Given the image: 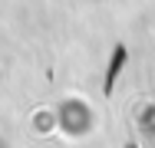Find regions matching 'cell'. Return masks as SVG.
<instances>
[{
    "instance_id": "1",
    "label": "cell",
    "mask_w": 155,
    "mask_h": 148,
    "mask_svg": "<svg viewBox=\"0 0 155 148\" xmlns=\"http://www.w3.org/2000/svg\"><path fill=\"white\" fill-rule=\"evenodd\" d=\"M122 63H125V46H116V56H112V63H109V76H106V92H112L116 76H119V69H122Z\"/></svg>"
}]
</instances>
